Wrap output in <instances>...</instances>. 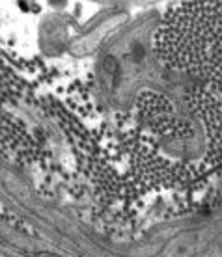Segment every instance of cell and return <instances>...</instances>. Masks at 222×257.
Instances as JSON below:
<instances>
[{
    "label": "cell",
    "instance_id": "1",
    "mask_svg": "<svg viewBox=\"0 0 222 257\" xmlns=\"http://www.w3.org/2000/svg\"><path fill=\"white\" fill-rule=\"evenodd\" d=\"M157 52L172 67L222 90V4H185L166 13Z\"/></svg>",
    "mask_w": 222,
    "mask_h": 257
}]
</instances>
